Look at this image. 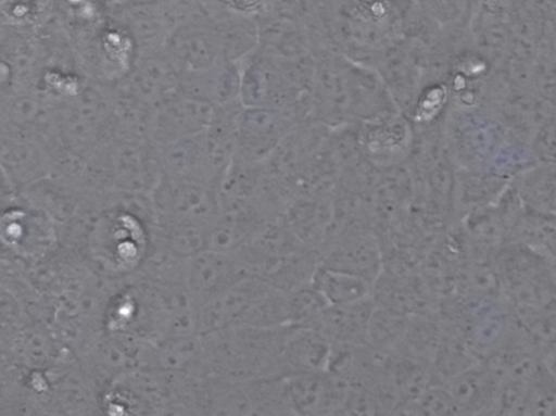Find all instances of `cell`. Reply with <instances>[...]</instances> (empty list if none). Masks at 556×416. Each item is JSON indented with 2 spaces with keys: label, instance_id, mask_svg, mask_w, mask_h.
Listing matches in <instances>:
<instances>
[{
  "label": "cell",
  "instance_id": "277c9868",
  "mask_svg": "<svg viewBox=\"0 0 556 416\" xmlns=\"http://www.w3.org/2000/svg\"><path fill=\"white\" fill-rule=\"evenodd\" d=\"M320 265L374 282L382 270V251L375 236H336L320 250Z\"/></svg>",
  "mask_w": 556,
  "mask_h": 416
},
{
  "label": "cell",
  "instance_id": "9c48e42d",
  "mask_svg": "<svg viewBox=\"0 0 556 416\" xmlns=\"http://www.w3.org/2000/svg\"><path fill=\"white\" fill-rule=\"evenodd\" d=\"M251 415H295L285 377L244 380Z\"/></svg>",
  "mask_w": 556,
  "mask_h": 416
},
{
  "label": "cell",
  "instance_id": "3957f363",
  "mask_svg": "<svg viewBox=\"0 0 556 416\" xmlns=\"http://www.w3.org/2000/svg\"><path fill=\"white\" fill-rule=\"evenodd\" d=\"M295 415L340 414L348 386L328 370L285 377Z\"/></svg>",
  "mask_w": 556,
  "mask_h": 416
},
{
  "label": "cell",
  "instance_id": "8fae6325",
  "mask_svg": "<svg viewBox=\"0 0 556 416\" xmlns=\"http://www.w3.org/2000/svg\"><path fill=\"white\" fill-rule=\"evenodd\" d=\"M395 411L415 415H455L458 407L443 382L428 387L412 401L401 404Z\"/></svg>",
  "mask_w": 556,
  "mask_h": 416
},
{
  "label": "cell",
  "instance_id": "8992f818",
  "mask_svg": "<svg viewBox=\"0 0 556 416\" xmlns=\"http://www.w3.org/2000/svg\"><path fill=\"white\" fill-rule=\"evenodd\" d=\"M443 383L459 414L493 413L501 381L484 363L479 362Z\"/></svg>",
  "mask_w": 556,
  "mask_h": 416
},
{
  "label": "cell",
  "instance_id": "30bf717a",
  "mask_svg": "<svg viewBox=\"0 0 556 416\" xmlns=\"http://www.w3.org/2000/svg\"><path fill=\"white\" fill-rule=\"evenodd\" d=\"M407 316L375 304L367 323L365 344L381 352L397 351L405 333Z\"/></svg>",
  "mask_w": 556,
  "mask_h": 416
},
{
  "label": "cell",
  "instance_id": "ba28073f",
  "mask_svg": "<svg viewBox=\"0 0 556 416\" xmlns=\"http://www.w3.org/2000/svg\"><path fill=\"white\" fill-rule=\"evenodd\" d=\"M312 283L328 304H348L371 297L372 283L368 280L320 264Z\"/></svg>",
  "mask_w": 556,
  "mask_h": 416
},
{
  "label": "cell",
  "instance_id": "7a4b0ae2",
  "mask_svg": "<svg viewBox=\"0 0 556 416\" xmlns=\"http://www.w3.org/2000/svg\"><path fill=\"white\" fill-rule=\"evenodd\" d=\"M249 275L235 250L204 249L189 257L187 286L197 311Z\"/></svg>",
  "mask_w": 556,
  "mask_h": 416
},
{
  "label": "cell",
  "instance_id": "5b68a950",
  "mask_svg": "<svg viewBox=\"0 0 556 416\" xmlns=\"http://www.w3.org/2000/svg\"><path fill=\"white\" fill-rule=\"evenodd\" d=\"M374 305L371 297L348 304H327L309 326L319 330L331 344H364Z\"/></svg>",
  "mask_w": 556,
  "mask_h": 416
},
{
  "label": "cell",
  "instance_id": "52a82bcc",
  "mask_svg": "<svg viewBox=\"0 0 556 416\" xmlns=\"http://www.w3.org/2000/svg\"><path fill=\"white\" fill-rule=\"evenodd\" d=\"M331 342L312 326L294 325L282 354L283 377L327 370Z\"/></svg>",
  "mask_w": 556,
  "mask_h": 416
},
{
  "label": "cell",
  "instance_id": "6da1fadb",
  "mask_svg": "<svg viewBox=\"0 0 556 416\" xmlns=\"http://www.w3.org/2000/svg\"><path fill=\"white\" fill-rule=\"evenodd\" d=\"M294 325H238L199 333L203 375L230 380L283 377L282 354Z\"/></svg>",
  "mask_w": 556,
  "mask_h": 416
}]
</instances>
